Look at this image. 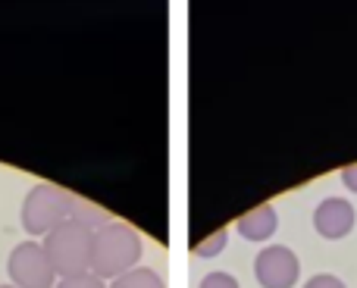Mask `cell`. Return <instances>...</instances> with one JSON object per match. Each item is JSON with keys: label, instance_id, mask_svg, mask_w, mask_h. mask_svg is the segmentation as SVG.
Instances as JSON below:
<instances>
[{"label": "cell", "instance_id": "obj_1", "mask_svg": "<svg viewBox=\"0 0 357 288\" xmlns=\"http://www.w3.org/2000/svg\"><path fill=\"white\" fill-rule=\"evenodd\" d=\"M144 241L129 222L110 220L91 235V273L104 282H113L123 273L135 270L142 260Z\"/></svg>", "mask_w": 357, "mask_h": 288}, {"label": "cell", "instance_id": "obj_2", "mask_svg": "<svg viewBox=\"0 0 357 288\" xmlns=\"http://www.w3.org/2000/svg\"><path fill=\"white\" fill-rule=\"evenodd\" d=\"M75 213V195L66 191L63 185L54 182H38L25 191L22 207H19V222L29 238H44L56 226L73 220Z\"/></svg>", "mask_w": 357, "mask_h": 288}, {"label": "cell", "instance_id": "obj_3", "mask_svg": "<svg viewBox=\"0 0 357 288\" xmlns=\"http://www.w3.org/2000/svg\"><path fill=\"white\" fill-rule=\"evenodd\" d=\"M91 229H85L79 220H66L41 238V248L54 266L56 279L91 273Z\"/></svg>", "mask_w": 357, "mask_h": 288}, {"label": "cell", "instance_id": "obj_4", "mask_svg": "<svg viewBox=\"0 0 357 288\" xmlns=\"http://www.w3.org/2000/svg\"><path fill=\"white\" fill-rule=\"evenodd\" d=\"M6 276L10 285L16 288H54L56 285V273L50 266L47 254H44L41 241H22L10 251L6 257Z\"/></svg>", "mask_w": 357, "mask_h": 288}, {"label": "cell", "instance_id": "obj_5", "mask_svg": "<svg viewBox=\"0 0 357 288\" xmlns=\"http://www.w3.org/2000/svg\"><path fill=\"white\" fill-rule=\"evenodd\" d=\"M254 279L260 288H295L301 279V260L285 245H264L254 257Z\"/></svg>", "mask_w": 357, "mask_h": 288}, {"label": "cell", "instance_id": "obj_6", "mask_svg": "<svg viewBox=\"0 0 357 288\" xmlns=\"http://www.w3.org/2000/svg\"><path fill=\"white\" fill-rule=\"evenodd\" d=\"M357 226V210L348 197H323L314 210V229L320 238L339 241L348 238Z\"/></svg>", "mask_w": 357, "mask_h": 288}, {"label": "cell", "instance_id": "obj_7", "mask_svg": "<svg viewBox=\"0 0 357 288\" xmlns=\"http://www.w3.org/2000/svg\"><path fill=\"white\" fill-rule=\"evenodd\" d=\"M276 229H279V213L273 204H257V207L245 210L235 220V232L245 241H254V245H266L276 235Z\"/></svg>", "mask_w": 357, "mask_h": 288}, {"label": "cell", "instance_id": "obj_8", "mask_svg": "<svg viewBox=\"0 0 357 288\" xmlns=\"http://www.w3.org/2000/svg\"><path fill=\"white\" fill-rule=\"evenodd\" d=\"M107 288H167V279L154 266H135V270L123 273L119 279L107 282Z\"/></svg>", "mask_w": 357, "mask_h": 288}, {"label": "cell", "instance_id": "obj_9", "mask_svg": "<svg viewBox=\"0 0 357 288\" xmlns=\"http://www.w3.org/2000/svg\"><path fill=\"white\" fill-rule=\"evenodd\" d=\"M226 241H229V232L226 229H216V232H210L207 238H201L191 251L197 254V257H204V260H210V257H220L222 251H226Z\"/></svg>", "mask_w": 357, "mask_h": 288}, {"label": "cell", "instance_id": "obj_10", "mask_svg": "<svg viewBox=\"0 0 357 288\" xmlns=\"http://www.w3.org/2000/svg\"><path fill=\"white\" fill-rule=\"evenodd\" d=\"M54 288H107V282H104V279H98L94 273H79V276L56 279Z\"/></svg>", "mask_w": 357, "mask_h": 288}, {"label": "cell", "instance_id": "obj_11", "mask_svg": "<svg viewBox=\"0 0 357 288\" xmlns=\"http://www.w3.org/2000/svg\"><path fill=\"white\" fill-rule=\"evenodd\" d=\"M197 288H241V285H238V279H235L232 273L213 270V273H207V276L201 279V285Z\"/></svg>", "mask_w": 357, "mask_h": 288}, {"label": "cell", "instance_id": "obj_12", "mask_svg": "<svg viewBox=\"0 0 357 288\" xmlns=\"http://www.w3.org/2000/svg\"><path fill=\"white\" fill-rule=\"evenodd\" d=\"M304 288H348L345 279H339L335 273H314V276L304 282Z\"/></svg>", "mask_w": 357, "mask_h": 288}, {"label": "cell", "instance_id": "obj_13", "mask_svg": "<svg viewBox=\"0 0 357 288\" xmlns=\"http://www.w3.org/2000/svg\"><path fill=\"white\" fill-rule=\"evenodd\" d=\"M342 185H345L351 195H357V163H348L345 169H342Z\"/></svg>", "mask_w": 357, "mask_h": 288}, {"label": "cell", "instance_id": "obj_14", "mask_svg": "<svg viewBox=\"0 0 357 288\" xmlns=\"http://www.w3.org/2000/svg\"><path fill=\"white\" fill-rule=\"evenodd\" d=\"M0 288H16V285H10V282H6V285H0Z\"/></svg>", "mask_w": 357, "mask_h": 288}]
</instances>
